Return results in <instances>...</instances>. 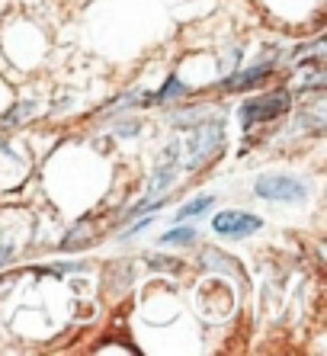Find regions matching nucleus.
<instances>
[{
  "instance_id": "obj_4",
  "label": "nucleus",
  "mask_w": 327,
  "mask_h": 356,
  "mask_svg": "<svg viewBox=\"0 0 327 356\" xmlns=\"http://www.w3.org/2000/svg\"><path fill=\"white\" fill-rule=\"evenodd\" d=\"M260 218L250 216V212H241V209H225L218 216L212 218V228L215 234L221 238H231V241H241V238H250L254 232H260Z\"/></svg>"
},
{
  "instance_id": "obj_6",
  "label": "nucleus",
  "mask_w": 327,
  "mask_h": 356,
  "mask_svg": "<svg viewBox=\"0 0 327 356\" xmlns=\"http://www.w3.org/2000/svg\"><path fill=\"white\" fill-rule=\"evenodd\" d=\"M215 206V196H196V199H189L186 206L177 209V222H186V218H196V216H205L209 209Z\"/></svg>"
},
{
  "instance_id": "obj_11",
  "label": "nucleus",
  "mask_w": 327,
  "mask_h": 356,
  "mask_svg": "<svg viewBox=\"0 0 327 356\" xmlns=\"http://www.w3.org/2000/svg\"><path fill=\"white\" fill-rule=\"evenodd\" d=\"M29 109H33V103H23V106H17V109H10L13 116H7V119H0L3 125H13V122H23L26 116H29Z\"/></svg>"
},
{
  "instance_id": "obj_5",
  "label": "nucleus",
  "mask_w": 327,
  "mask_h": 356,
  "mask_svg": "<svg viewBox=\"0 0 327 356\" xmlns=\"http://www.w3.org/2000/svg\"><path fill=\"white\" fill-rule=\"evenodd\" d=\"M270 74H273V61L257 65V67H247V71H241V74L228 77V81H221V90H250V87L263 83Z\"/></svg>"
},
{
  "instance_id": "obj_1",
  "label": "nucleus",
  "mask_w": 327,
  "mask_h": 356,
  "mask_svg": "<svg viewBox=\"0 0 327 356\" xmlns=\"http://www.w3.org/2000/svg\"><path fill=\"white\" fill-rule=\"evenodd\" d=\"M254 193L270 202H305L308 199V186L292 174H263L257 177Z\"/></svg>"
},
{
  "instance_id": "obj_7",
  "label": "nucleus",
  "mask_w": 327,
  "mask_h": 356,
  "mask_svg": "<svg viewBox=\"0 0 327 356\" xmlns=\"http://www.w3.org/2000/svg\"><path fill=\"white\" fill-rule=\"evenodd\" d=\"M199 238L196 228H189V225H177V228H170V232L161 234V244H167V248H186V244H193V241Z\"/></svg>"
},
{
  "instance_id": "obj_8",
  "label": "nucleus",
  "mask_w": 327,
  "mask_h": 356,
  "mask_svg": "<svg viewBox=\"0 0 327 356\" xmlns=\"http://www.w3.org/2000/svg\"><path fill=\"white\" fill-rule=\"evenodd\" d=\"M202 266H209V270H231L234 276H241V270H237V260L221 257L215 248H205L202 250Z\"/></svg>"
},
{
  "instance_id": "obj_10",
  "label": "nucleus",
  "mask_w": 327,
  "mask_h": 356,
  "mask_svg": "<svg viewBox=\"0 0 327 356\" xmlns=\"http://www.w3.org/2000/svg\"><path fill=\"white\" fill-rule=\"evenodd\" d=\"M147 266H154V270H180V260H170V257H157V254H147Z\"/></svg>"
},
{
  "instance_id": "obj_2",
  "label": "nucleus",
  "mask_w": 327,
  "mask_h": 356,
  "mask_svg": "<svg viewBox=\"0 0 327 356\" xmlns=\"http://www.w3.org/2000/svg\"><path fill=\"white\" fill-rule=\"evenodd\" d=\"M289 103H292L289 90H270V93H263V97L247 99L244 106H241V125H244V129H250V125L270 122V119L289 113Z\"/></svg>"
},
{
  "instance_id": "obj_9",
  "label": "nucleus",
  "mask_w": 327,
  "mask_h": 356,
  "mask_svg": "<svg viewBox=\"0 0 327 356\" xmlns=\"http://www.w3.org/2000/svg\"><path fill=\"white\" fill-rule=\"evenodd\" d=\"M186 93V87H183V81L180 77H170V81L164 83V90H157L154 93V99L157 103H167V99H173V97H183Z\"/></svg>"
},
{
  "instance_id": "obj_3",
  "label": "nucleus",
  "mask_w": 327,
  "mask_h": 356,
  "mask_svg": "<svg viewBox=\"0 0 327 356\" xmlns=\"http://www.w3.org/2000/svg\"><path fill=\"white\" fill-rule=\"evenodd\" d=\"M225 145V125L221 122H199V129L189 138V170H199L215 158Z\"/></svg>"
}]
</instances>
